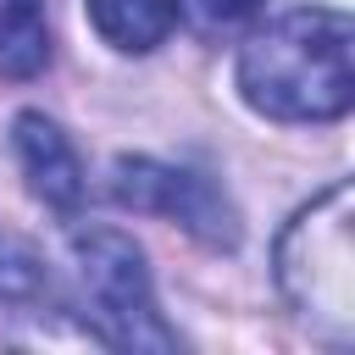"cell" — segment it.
<instances>
[{
  "label": "cell",
  "mask_w": 355,
  "mask_h": 355,
  "mask_svg": "<svg viewBox=\"0 0 355 355\" xmlns=\"http://www.w3.org/2000/svg\"><path fill=\"white\" fill-rule=\"evenodd\" d=\"M349 50H355V28L344 11L300 6L244 39L233 83L244 105L272 122H338L355 105Z\"/></svg>",
  "instance_id": "1"
},
{
  "label": "cell",
  "mask_w": 355,
  "mask_h": 355,
  "mask_svg": "<svg viewBox=\"0 0 355 355\" xmlns=\"http://www.w3.org/2000/svg\"><path fill=\"white\" fill-rule=\"evenodd\" d=\"M272 277L311 338L355 344V189L338 178L288 216L272 250Z\"/></svg>",
  "instance_id": "2"
},
{
  "label": "cell",
  "mask_w": 355,
  "mask_h": 355,
  "mask_svg": "<svg viewBox=\"0 0 355 355\" xmlns=\"http://www.w3.org/2000/svg\"><path fill=\"white\" fill-rule=\"evenodd\" d=\"M72 277H78V311L111 349H178V333L166 327L155 305V283L144 266V250L116 227H78L72 233Z\"/></svg>",
  "instance_id": "3"
},
{
  "label": "cell",
  "mask_w": 355,
  "mask_h": 355,
  "mask_svg": "<svg viewBox=\"0 0 355 355\" xmlns=\"http://www.w3.org/2000/svg\"><path fill=\"white\" fill-rule=\"evenodd\" d=\"M111 200L133 205V211H155L172 216L183 233H194L211 250H233L239 244V211L227 205V194L189 166H166L155 155H122L111 166Z\"/></svg>",
  "instance_id": "4"
},
{
  "label": "cell",
  "mask_w": 355,
  "mask_h": 355,
  "mask_svg": "<svg viewBox=\"0 0 355 355\" xmlns=\"http://www.w3.org/2000/svg\"><path fill=\"white\" fill-rule=\"evenodd\" d=\"M11 150H17V166L28 178V194L39 205H50L55 216H78V205L89 194V178H83V161H78L72 139L44 111H22L11 122Z\"/></svg>",
  "instance_id": "5"
},
{
  "label": "cell",
  "mask_w": 355,
  "mask_h": 355,
  "mask_svg": "<svg viewBox=\"0 0 355 355\" xmlns=\"http://www.w3.org/2000/svg\"><path fill=\"white\" fill-rule=\"evenodd\" d=\"M89 6V22H94V33L111 44V50H122V55H144V50H155L172 28H178V0H83Z\"/></svg>",
  "instance_id": "6"
},
{
  "label": "cell",
  "mask_w": 355,
  "mask_h": 355,
  "mask_svg": "<svg viewBox=\"0 0 355 355\" xmlns=\"http://www.w3.org/2000/svg\"><path fill=\"white\" fill-rule=\"evenodd\" d=\"M50 67V17L44 0H0V78L28 83Z\"/></svg>",
  "instance_id": "7"
},
{
  "label": "cell",
  "mask_w": 355,
  "mask_h": 355,
  "mask_svg": "<svg viewBox=\"0 0 355 355\" xmlns=\"http://www.w3.org/2000/svg\"><path fill=\"white\" fill-rule=\"evenodd\" d=\"M50 300V266L44 255L0 227V311H33Z\"/></svg>",
  "instance_id": "8"
},
{
  "label": "cell",
  "mask_w": 355,
  "mask_h": 355,
  "mask_svg": "<svg viewBox=\"0 0 355 355\" xmlns=\"http://www.w3.org/2000/svg\"><path fill=\"white\" fill-rule=\"evenodd\" d=\"M178 6H189V17L205 22V28H239V22H250L266 0H178Z\"/></svg>",
  "instance_id": "9"
}]
</instances>
